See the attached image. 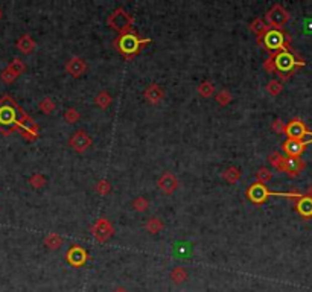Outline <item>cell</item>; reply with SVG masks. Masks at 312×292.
I'll return each instance as SVG.
<instances>
[{
	"label": "cell",
	"mask_w": 312,
	"mask_h": 292,
	"mask_svg": "<svg viewBox=\"0 0 312 292\" xmlns=\"http://www.w3.org/2000/svg\"><path fill=\"white\" fill-rule=\"evenodd\" d=\"M34 125V120L14 102L10 95L0 99V132L10 135L14 131H23Z\"/></svg>",
	"instance_id": "obj_1"
},
{
	"label": "cell",
	"mask_w": 312,
	"mask_h": 292,
	"mask_svg": "<svg viewBox=\"0 0 312 292\" xmlns=\"http://www.w3.org/2000/svg\"><path fill=\"white\" fill-rule=\"evenodd\" d=\"M271 55L274 58L276 71L279 73L280 80H283V81H286V80H289L292 77L294 70H297L298 67L304 65L303 58H300L295 52H292L291 47L283 49V50L276 52V53H271Z\"/></svg>",
	"instance_id": "obj_2"
},
{
	"label": "cell",
	"mask_w": 312,
	"mask_h": 292,
	"mask_svg": "<svg viewBox=\"0 0 312 292\" xmlns=\"http://www.w3.org/2000/svg\"><path fill=\"white\" fill-rule=\"evenodd\" d=\"M146 43H149V40H140L137 35H134V34H131V32L123 34V35H120L119 38L114 40L116 49H117L125 58H127V59H130V58H133L134 55H137L139 50H140V47H142L143 44H146Z\"/></svg>",
	"instance_id": "obj_3"
},
{
	"label": "cell",
	"mask_w": 312,
	"mask_h": 292,
	"mask_svg": "<svg viewBox=\"0 0 312 292\" xmlns=\"http://www.w3.org/2000/svg\"><path fill=\"white\" fill-rule=\"evenodd\" d=\"M289 41H291V37L288 34H285L283 31H276V29H270L261 40H258V43L271 53L288 49Z\"/></svg>",
	"instance_id": "obj_4"
},
{
	"label": "cell",
	"mask_w": 312,
	"mask_h": 292,
	"mask_svg": "<svg viewBox=\"0 0 312 292\" xmlns=\"http://www.w3.org/2000/svg\"><path fill=\"white\" fill-rule=\"evenodd\" d=\"M133 22H134L133 16L128 14L123 8H117V10H116L114 13H111L110 17L107 19V25H108L111 29L117 31L120 35L130 32V29H131V26H133Z\"/></svg>",
	"instance_id": "obj_5"
},
{
	"label": "cell",
	"mask_w": 312,
	"mask_h": 292,
	"mask_svg": "<svg viewBox=\"0 0 312 292\" xmlns=\"http://www.w3.org/2000/svg\"><path fill=\"white\" fill-rule=\"evenodd\" d=\"M289 22V13L282 7V5H274L265 17V23L270 26V29L280 31L286 23Z\"/></svg>",
	"instance_id": "obj_6"
},
{
	"label": "cell",
	"mask_w": 312,
	"mask_h": 292,
	"mask_svg": "<svg viewBox=\"0 0 312 292\" xmlns=\"http://www.w3.org/2000/svg\"><path fill=\"white\" fill-rule=\"evenodd\" d=\"M92 233L95 236V239L101 244L107 242L113 235H114V229L111 226V223L105 217H99L95 223V226L92 227Z\"/></svg>",
	"instance_id": "obj_7"
},
{
	"label": "cell",
	"mask_w": 312,
	"mask_h": 292,
	"mask_svg": "<svg viewBox=\"0 0 312 292\" xmlns=\"http://www.w3.org/2000/svg\"><path fill=\"white\" fill-rule=\"evenodd\" d=\"M25 70H26V64H25L20 58H16V59H13V61L8 64V67L2 71L0 78H2L4 83L11 84V83H14V81L22 75Z\"/></svg>",
	"instance_id": "obj_8"
},
{
	"label": "cell",
	"mask_w": 312,
	"mask_h": 292,
	"mask_svg": "<svg viewBox=\"0 0 312 292\" xmlns=\"http://www.w3.org/2000/svg\"><path fill=\"white\" fill-rule=\"evenodd\" d=\"M285 134H286L288 138L304 141V140L307 138V135L310 134V131L306 128V125H304L300 119H292L289 123H286Z\"/></svg>",
	"instance_id": "obj_9"
},
{
	"label": "cell",
	"mask_w": 312,
	"mask_h": 292,
	"mask_svg": "<svg viewBox=\"0 0 312 292\" xmlns=\"http://www.w3.org/2000/svg\"><path fill=\"white\" fill-rule=\"evenodd\" d=\"M69 146L72 150H75L76 153H86L90 146H92V137L83 131V129H78L72 134V137L69 138Z\"/></svg>",
	"instance_id": "obj_10"
},
{
	"label": "cell",
	"mask_w": 312,
	"mask_h": 292,
	"mask_svg": "<svg viewBox=\"0 0 312 292\" xmlns=\"http://www.w3.org/2000/svg\"><path fill=\"white\" fill-rule=\"evenodd\" d=\"M271 195H274V193L270 192L265 184H259V183H255L247 189V198L255 204L265 202Z\"/></svg>",
	"instance_id": "obj_11"
},
{
	"label": "cell",
	"mask_w": 312,
	"mask_h": 292,
	"mask_svg": "<svg viewBox=\"0 0 312 292\" xmlns=\"http://www.w3.org/2000/svg\"><path fill=\"white\" fill-rule=\"evenodd\" d=\"M66 259H67V262H69L72 266H75V268H81V266H84L86 262L89 260V254H87V251H86L83 247H80V245H73V247L67 251Z\"/></svg>",
	"instance_id": "obj_12"
},
{
	"label": "cell",
	"mask_w": 312,
	"mask_h": 292,
	"mask_svg": "<svg viewBox=\"0 0 312 292\" xmlns=\"http://www.w3.org/2000/svg\"><path fill=\"white\" fill-rule=\"evenodd\" d=\"M304 168H306V165L300 157H286L283 168H282V172H285L286 175L294 178V177H298L304 171Z\"/></svg>",
	"instance_id": "obj_13"
},
{
	"label": "cell",
	"mask_w": 312,
	"mask_h": 292,
	"mask_svg": "<svg viewBox=\"0 0 312 292\" xmlns=\"http://www.w3.org/2000/svg\"><path fill=\"white\" fill-rule=\"evenodd\" d=\"M66 71L73 78H80L87 71V62L81 56H73L66 64Z\"/></svg>",
	"instance_id": "obj_14"
},
{
	"label": "cell",
	"mask_w": 312,
	"mask_h": 292,
	"mask_svg": "<svg viewBox=\"0 0 312 292\" xmlns=\"http://www.w3.org/2000/svg\"><path fill=\"white\" fill-rule=\"evenodd\" d=\"M157 184H159L162 192H165L166 195H172L178 189V178L174 174H171V172H165L159 178Z\"/></svg>",
	"instance_id": "obj_15"
},
{
	"label": "cell",
	"mask_w": 312,
	"mask_h": 292,
	"mask_svg": "<svg viewBox=\"0 0 312 292\" xmlns=\"http://www.w3.org/2000/svg\"><path fill=\"white\" fill-rule=\"evenodd\" d=\"M306 148V143L301 141V140H292V138H288L283 144H282V150L283 153L286 154V157H300L301 153L304 151Z\"/></svg>",
	"instance_id": "obj_16"
},
{
	"label": "cell",
	"mask_w": 312,
	"mask_h": 292,
	"mask_svg": "<svg viewBox=\"0 0 312 292\" xmlns=\"http://www.w3.org/2000/svg\"><path fill=\"white\" fill-rule=\"evenodd\" d=\"M143 96H145V99H146L149 104L157 105V104H160V102L163 101L165 92H163V89H162L159 84H151V86H148V87L145 89Z\"/></svg>",
	"instance_id": "obj_17"
},
{
	"label": "cell",
	"mask_w": 312,
	"mask_h": 292,
	"mask_svg": "<svg viewBox=\"0 0 312 292\" xmlns=\"http://www.w3.org/2000/svg\"><path fill=\"white\" fill-rule=\"evenodd\" d=\"M295 210L298 211L300 216L306 219L312 217V198L307 195H300L295 199Z\"/></svg>",
	"instance_id": "obj_18"
},
{
	"label": "cell",
	"mask_w": 312,
	"mask_h": 292,
	"mask_svg": "<svg viewBox=\"0 0 312 292\" xmlns=\"http://www.w3.org/2000/svg\"><path fill=\"white\" fill-rule=\"evenodd\" d=\"M16 46H17V49H19L22 53L29 55V53H32L34 49H35V41H34V38H32L29 34H25V35H22V37L17 40Z\"/></svg>",
	"instance_id": "obj_19"
},
{
	"label": "cell",
	"mask_w": 312,
	"mask_h": 292,
	"mask_svg": "<svg viewBox=\"0 0 312 292\" xmlns=\"http://www.w3.org/2000/svg\"><path fill=\"white\" fill-rule=\"evenodd\" d=\"M242 177V171L238 166H228L224 172H222V180L227 181L228 184H236Z\"/></svg>",
	"instance_id": "obj_20"
},
{
	"label": "cell",
	"mask_w": 312,
	"mask_h": 292,
	"mask_svg": "<svg viewBox=\"0 0 312 292\" xmlns=\"http://www.w3.org/2000/svg\"><path fill=\"white\" fill-rule=\"evenodd\" d=\"M250 31L255 32L258 35V40H261L268 31H270V26L265 23V20L262 19H256L255 22H252V25H250Z\"/></svg>",
	"instance_id": "obj_21"
},
{
	"label": "cell",
	"mask_w": 312,
	"mask_h": 292,
	"mask_svg": "<svg viewBox=\"0 0 312 292\" xmlns=\"http://www.w3.org/2000/svg\"><path fill=\"white\" fill-rule=\"evenodd\" d=\"M145 229L151 233V235H157L163 230V223H162V219L160 217H149L146 224H145Z\"/></svg>",
	"instance_id": "obj_22"
},
{
	"label": "cell",
	"mask_w": 312,
	"mask_h": 292,
	"mask_svg": "<svg viewBox=\"0 0 312 292\" xmlns=\"http://www.w3.org/2000/svg\"><path fill=\"white\" fill-rule=\"evenodd\" d=\"M44 245H46L49 250H58V248L62 245V238H61L58 233H49V235L44 238Z\"/></svg>",
	"instance_id": "obj_23"
},
{
	"label": "cell",
	"mask_w": 312,
	"mask_h": 292,
	"mask_svg": "<svg viewBox=\"0 0 312 292\" xmlns=\"http://www.w3.org/2000/svg\"><path fill=\"white\" fill-rule=\"evenodd\" d=\"M169 277H171V280H172L174 283L180 284V283H184V281L187 280V271H186L184 268H181V266H175V268L171 271Z\"/></svg>",
	"instance_id": "obj_24"
},
{
	"label": "cell",
	"mask_w": 312,
	"mask_h": 292,
	"mask_svg": "<svg viewBox=\"0 0 312 292\" xmlns=\"http://www.w3.org/2000/svg\"><path fill=\"white\" fill-rule=\"evenodd\" d=\"M111 101H113L111 95H110L108 92H105V90L99 92V93L96 95V98H95V104H96L98 107L104 108V110H105L107 107H110Z\"/></svg>",
	"instance_id": "obj_25"
},
{
	"label": "cell",
	"mask_w": 312,
	"mask_h": 292,
	"mask_svg": "<svg viewBox=\"0 0 312 292\" xmlns=\"http://www.w3.org/2000/svg\"><path fill=\"white\" fill-rule=\"evenodd\" d=\"M215 92V86L210 83V81H203L200 86H198V95L201 98H210Z\"/></svg>",
	"instance_id": "obj_26"
},
{
	"label": "cell",
	"mask_w": 312,
	"mask_h": 292,
	"mask_svg": "<svg viewBox=\"0 0 312 292\" xmlns=\"http://www.w3.org/2000/svg\"><path fill=\"white\" fill-rule=\"evenodd\" d=\"M285 156H282L280 153H273V154H270V157H268V162L271 163V166L273 168H276L277 171H280L282 172V168H283V163H285Z\"/></svg>",
	"instance_id": "obj_27"
},
{
	"label": "cell",
	"mask_w": 312,
	"mask_h": 292,
	"mask_svg": "<svg viewBox=\"0 0 312 292\" xmlns=\"http://www.w3.org/2000/svg\"><path fill=\"white\" fill-rule=\"evenodd\" d=\"M271 178H273V174H271V171L267 169V168H261V169L256 172V181H258L259 184H267V183L271 181Z\"/></svg>",
	"instance_id": "obj_28"
},
{
	"label": "cell",
	"mask_w": 312,
	"mask_h": 292,
	"mask_svg": "<svg viewBox=\"0 0 312 292\" xmlns=\"http://www.w3.org/2000/svg\"><path fill=\"white\" fill-rule=\"evenodd\" d=\"M282 90H283V84H282L280 81H277V80L270 81L268 86H267V92H268L271 96H277V95H280Z\"/></svg>",
	"instance_id": "obj_29"
},
{
	"label": "cell",
	"mask_w": 312,
	"mask_h": 292,
	"mask_svg": "<svg viewBox=\"0 0 312 292\" xmlns=\"http://www.w3.org/2000/svg\"><path fill=\"white\" fill-rule=\"evenodd\" d=\"M133 208L136 210V211H146L148 210V207H149V202H148V199L145 198V196H137L134 201H133Z\"/></svg>",
	"instance_id": "obj_30"
},
{
	"label": "cell",
	"mask_w": 312,
	"mask_h": 292,
	"mask_svg": "<svg viewBox=\"0 0 312 292\" xmlns=\"http://www.w3.org/2000/svg\"><path fill=\"white\" fill-rule=\"evenodd\" d=\"M38 108L41 110V113H44V114H50V113L55 110V102H53L50 98H44V99L38 104Z\"/></svg>",
	"instance_id": "obj_31"
},
{
	"label": "cell",
	"mask_w": 312,
	"mask_h": 292,
	"mask_svg": "<svg viewBox=\"0 0 312 292\" xmlns=\"http://www.w3.org/2000/svg\"><path fill=\"white\" fill-rule=\"evenodd\" d=\"M216 102L221 105V107H225V105H228L230 104V101H231V95H230V92L228 90H221L219 93H216Z\"/></svg>",
	"instance_id": "obj_32"
},
{
	"label": "cell",
	"mask_w": 312,
	"mask_h": 292,
	"mask_svg": "<svg viewBox=\"0 0 312 292\" xmlns=\"http://www.w3.org/2000/svg\"><path fill=\"white\" fill-rule=\"evenodd\" d=\"M80 119H81V114L78 113L76 108H69V110H66V113H64V120H66L67 123H76Z\"/></svg>",
	"instance_id": "obj_33"
},
{
	"label": "cell",
	"mask_w": 312,
	"mask_h": 292,
	"mask_svg": "<svg viewBox=\"0 0 312 292\" xmlns=\"http://www.w3.org/2000/svg\"><path fill=\"white\" fill-rule=\"evenodd\" d=\"M95 190L99 193V195H108L110 192H111V184L107 181V180H101V181H98V184L95 186Z\"/></svg>",
	"instance_id": "obj_34"
},
{
	"label": "cell",
	"mask_w": 312,
	"mask_h": 292,
	"mask_svg": "<svg viewBox=\"0 0 312 292\" xmlns=\"http://www.w3.org/2000/svg\"><path fill=\"white\" fill-rule=\"evenodd\" d=\"M29 183H31V186H32L34 189H41V187L46 184V178H44V175H41V174H34V175L29 178Z\"/></svg>",
	"instance_id": "obj_35"
},
{
	"label": "cell",
	"mask_w": 312,
	"mask_h": 292,
	"mask_svg": "<svg viewBox=\"0 0 312 292\" xmlns=\"http://www.w3.org/2000/svg\"><path fill=\"white\" fill-rule=\"evenodd\" d=\"M285 128H286V123L280 119H276L271 125V129L277 134H285Z\"/></svg>",
	"instance_id": "obj_36"
},
{
	"label": "cell",
	"mask_w": 312,
	"mask_h": 292,
	"mask_svg": "<svg viewBox=\"0 0 312 292\" xmlns=\"http://www.w3.org/2000/svg\"><path fill=\"white\" fill-rule=\"evenodd\" d=\"M264 67H265V70H267V71H270V73H274V71H276V67H274V58H273V55H270V58L264 62Z\"/></svg>",
	"instance_id": "obj_37"
},
{
	"label": "cell",
	"mask_w": 312,
	"mask_h": 292,
	"mask_svg": "<svg viewBox=\"0 0 312 292\" xmlns=\"http://www.w3.org/2000/svg\"><path fill=\"white\" fill-rule=\"evenodd\" d=\"M306 195H307V196H310V198H312V184H310V186H309V187H307V192H306Z\"/></svg>",
	"instance_id": "obj_38"
},
{
	"label": "cell",
	"mask_w": 312,
	"mask_h": 292,
	"mask_svg": "<svg viewBox=\"0 0 312 292\" xmlns=\"http://www.w3.org/2000/svg\"><path fill=\"white\" fill-rule=\"evenodd\" d=\"M113 292H128V290L125 289V287H117V289H114Z\"/></svg>",
	"instance_id": "obj_39"
},
{
	"label": "cell",
	"mask_w": 312,
	"mask_h": 292,
	"mask_svg": "<svg viewBox=\"0 0 312 292\" xmlns=\"http://www.w3.org/2000/svg\"><path fill=\"white\" fill-rule=\"evenodd\" d=\"M0 19H2V10H0Z\"/></svg>",
	"instance_id": "obj_40"
}]
</instances>
